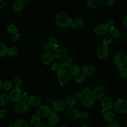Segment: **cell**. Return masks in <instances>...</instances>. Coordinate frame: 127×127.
<instances>
[{
    "mask_svg": "<svg viewBox=\"0 0 127 127\" xmlns=\"http://www.w3.org/2000/svg\"><path fill=\"white\" fill-rule=\"evenodd\" d=\"M89 114L87 111H81L79 112V118H80L81 119L85 120L89 118Z\"/></svg>",
    "mask_w": 127,
    "mask_h": 127,
    "instance_id": "38",
    "label": "cell"
},
{
    "mask_svg": "<svg viewBox=\"0 0 127 127\" xmlns=\"http://www.w3.org/2000/svg\"><path fill=\"white\" fill-rule=\"evenodd\" d=\"M126 126L127 127V120L126 122Z\"/></svg>",
    "mask_w": 127,
    "mask_h": 127,
    "instance_id": "58",
    "label": "cell"
},
{
    "mask_svg": "<svg viewBox=\"0 0 127 127\" xmlns=\"http://www.w3.org/2000/svg\"><path fill=\"white\" fill-rule=\"evenodd\" d=\"M108 31L110 34V36L114 38H119L121 35V32L120 30L114 27H112L109 28Z\"/></svg>",
    "mask_w": 127,
    "mask_h": 127,
    "instance_id": "26",
    "label": "cell"
},
{
    "mask_svg": "<svg viewBox=\"0 0 127 127\" xmlns=\"http://www.w3.org/2000/svg\"><path fill=\"white\" fill-rule=\"evenodd\" d=\"M112 42V37L109 35L104 36L102 39L103 45L105 46H108L110 45Z\"/></svg>",
    "mask_w": 127,
    "mask_h": 127,
    "instance_id": "35",
    "label": "cell"
},
{
    "mask_svg": "<svg viewBox=\"0 0 127 127\" xmlns=\"http://www.w3.org/2000/svg\"><path fill=\"white\" fill-rule=\"evenodd\" d=\"M23 2L24 3H25V2H26V3H29L30 2V0H23Z\"/></svg>",
    "mask_w": 127,
    "mask_h": 127,
    "instance_id": "56",
    "label": "cell"
},
{
    "mask_svg": "<svg viewBox=\"0 0 127 127\" xmlns=\"http://www.w3.org/2000/svg\"><path fill=\"white\" fill-rule=\"evenodd\" d=\"M109 50L107 46L104 45H100L97 49L98 57L102 60L106 59L109 56Z\"/></svg>",
    "mask_w": 127,
    "mask_h": 127,
    "instance_id": "10",
    "label": "cell"
},
{
    "mask_svg": "<svg viewBox=\"0 0 127 127\" xmlns=\"http://www.w3.org/2000/svg\"><path fill=\"white\" fill-rule=\"evenodd\" d=\"M70 25L75 29H80L84 27V23L82 19L75 18L72 19Z\"/></svg>",
    "mask_w": 127,
    "mask_h": 127,
    "instance_id": "17",
    "label": "cell"
},
{
    "mask_svg": "<svg viewBox=\"0 0 127 127\" xmlns=\"http://www.w3.org/2000/svg\"><path fill=\"white\" fill-rule=\"evenodd\" d=\"M40 120L41 118L39 116H38L37 114H34L31 118L30 123L32 125L36 126L40 124Z\"/></svg>",
    "mask_w": 127,
    "mask_h": 127,
    "instance_id": "31",
    "label": "cell"
},
{
    "mask_svg": "<svg viewBox=\"0 0 127 127\" xmlns=\"http://www.w3.org/2000/svg\"><path fill=\"white\" fill-rule=\"evenodd\" d=\"M36 127H48L47 125L44 124H39L36 126Z\"/></svg>",
    "mask_w": 127,
    "mask_h": 127,
    "instance_id": "53",
    "label": "cell"
},
{
    "mask_svg": "<svg viewBox=\"0 0 127 127\" xmlns=\"http://www.w3.org/2000/svg\"><path fill=\"white\" fill-rule=\"evenodd\" d=\"M87 5L89 7L93 9L99 8L103 4V0H87Z\"/></svg>",
    "mask_w": 127,
    "mask_h": 127,
    "instance_id": "19",
    "label": "cell"
},
{
    "mask_svg": "<svg viewBox=\"0 0 127 127\" xmlns=\"http://www.w3.org/2000/svg\"><path fill=\"white\" fill-rule=\"evenodd\" d=\"M69 72L70 74L73 76H78L80 73V68L77 65H71L69 68Z\"/></svg>",
    "mask_w": 127,
    "mask_h": 127,
    "instance_id": "25",
    "label": "cell"
},
{
    "mask_svg": "<svg viewBox=\"0 0 127 127\" xmlns=\"http://www.w3.org/2000/svg\"><path fill=\"white\" fill-rule=\"evenodd\" d=\"M13 83L11 81L9 80H7L5 81V82H4L3 83V85H2V87L6 90H9L10 89H11L12 87H13Z\"/></svg>",
    "mask_w": 127,
    "mask_h": 127,
    "instance_id": "36",
    "label": "cell"
},
{
    "mask_svg": "<svg viewBox=\"0 0 127 127\" xmlns=\"http://www.w3.org/2000/svg\"><path fill=\"white\" fill-rule=\"evenodd\" d=\"M115 2V0H105V3L108 6H112L113 5Z\"/></svg>",
    "mask_w": 127,
    "mask_h": 127,
    "instance_id": "50",
    "label": "cell"
},
{
    "mask_svg": "<svg viewBox=\"0 0 127 127\" xmlns=\"http://www.w3.org/2000/svg\"><path fill=\"white\" fill-rule=\"evenodd\" d=\"M80 72L84 76H91L95 73V69L91 65L86 64L81 67Z\"/></svg>",
    "mask_w": 127,
    "mask_h": 127,
    "instance_id": "12",
    "label": "cell"
},
{
    "mask_svg": "<svg viewBox=\"0 0 127 127\" xmlns=\"http://www.w3.org/2000/svg\"><path fill=\"white\" fill-rule=\"evenodd\" d=\"M8 3L7 0H0V8H3L6 6Z\"/></svg>",
    "mask_w": 127,
    "mask_h": 127,
    "instance_id": "47",
    "label": "cell"
},
{
    "mask_svg": "<svg viewBox=\"0 0 127 127\" xmlns=\"http://www.w3.org/2000/svg\"><path fill=\"white\" fill-rule=\"evenodd\" d=\"M20 39V36L19 34H16V35H14V36H13V37H12V41L14 42V43H17L19 41Z\"/></svg>",
    "mask_w": 127,
    "mask_h": 127,
    "instance_id": "49",
    "label": "cell"
},
{
    "mask_svg": "<svg viewBox=\"0 0 127 127\" xmlns=\"http://www.w3.org/2000/svg\"><path fill=\"white\" fill-rule=\"evenodd\" d=\"M25 3L23 0H17L15 1L12 5V7L13 10L16 12H20L22 11L24 7Z\"/></svg>",
    "mask_w": 127,
    "mask_h": 127,
    "instance_id": "21",
    "label": "cell"
},
{
    "mask_svg": "<svg viewBox=\"0 0 127 127\" xmlns=\"http://www.w3.org/2000/svg\"><path fill=\"white\" fill-rule=\"evenodd\" d=\"M29 105L27 102L24 101H20L16 102L14 106L15 111L20 114L26 113L29 109Z\"/></svg>",
    "mask_w": 127,
    "mask_h": 127,
    "instance_id": "6",
    "label": "cell"
},
{
    "mask_svg": "<svg viewBox=\"0 0 127 127\" xmlns=\"http://www.w3.org/2000/svg\"><path fill=\"white\" fill-rule=\"evenodd\" d=\"M82 104L85 108H90L94 104V99L91 96L85 97L82 100Z\"/></svg>",
    "mask_w": 127,
    "mask_h": 127,
    "instance_id": "23",
    "label": "cell"
},
{
    "mask_svg": "<svg viewBox=\"0 0 127 127\" xmlns=\"http://www.w3.org/2000/svg\"><path fill=\"white\" fill-rule=\"evenodd\" d=\"M75 97L76 98L77 100H80L82 98V94L80 92H77V93L75 94Z\"/></svg>",
    "mask_w": 127,
    "mask_h": 127,
    "instance_id": "51",
    "label": "cell"
},
{
    "mask_svg": "<svg viewBox=\"0 0 127 127\" xmlns=\"http://www.w3.org/2000/svg\"><path fill=\"white\" fill-rule=\"evenodd\" d=\"M52 112L51 108L46 105H42L38 106L36 109L37 114L40 117H46L49 116Z\"/></svg>",
    "mask_w": 127,
    "mask_h": 127,
    "instance_id": "8",
    "label": "cell"
},
{
    "mask_svg": "<svg viewBox=\"0 0 127 127\" xmlns=\"http://www.w3.org/2000/svg\"><path fill=\"white\" fill-rule=\"evenodd\" d=\"M57 75L58 80L61 85H66L69 81L70 74L67 69L65 68H61L57 72Z\"/></svg>",
    "mask_w": 127,
    "mask_h": 127,
    "instance_id": "2",
    "label": "cell"
},
{
    "mask_svg": "<svg viewBox=\"0 0 127 127\" xmlns=\"http://www.w3.org/2000/svg\"><path fill=\"white\" fill-rule=\"evenodd\" d=\"M123 24L125 27H127V15L124 18L123 20Z\"/></svg>",
    "mask_w": 127,
    "mask_h": 127,
    "instance_id": "52",
    "label": "cell"
},
{
    "mask_svg": "<svg viewBox=\"0 0 127 127\" xmlns=\"http://www.w3.org/2000/svg\"><path fill=\"white\" fill-rule=\"evenodd\" d=\"M101 106L104 110H110L113 109L114 106V103L113 99L109 97L106 96L101 100Z\"/></svg>",
    "mask_w": 127,
    "mask_h": 127,
    "instance_id": "9",
    "label": "cell"
},
{
    "mask_svg": "<svg viewBox=\"0 0 127 127\" xmlns=\"http://www.w3.org/2000/svg\"><path fill=\"white\" fill-rule=\"evenodd\" d=\"M104 118L106 121L109 123H111L114 120L115 116L113 112L111 111H108L105 114Z\"/></svg>",
    "mask_w": 127,
    "mask_h": 127,
    "instance_id": "28",
    "label": "cell"
},
{
    "mask_svg": "<svg viewBox=\"0 0 127 127\" xmlns=\"http://www.w3.org/2000/svg\"><path fill=\"white\" fill-rule=\"evenodd\" d=\"M61 69V66L60 64L58 63H54L52 67V70L54 71H59L60 69Z\"/></svg>",
    "mask_w": 127,
    "mask_h": 127,
    "instance_id": "42",
    "label": "cell"
},
{
    "mask_svg": "<svg viewBox=\"0 0 127 127\" xmlns=\"http://www.w3.org/2000/svg\"><path fill=\"white\" fill-rule=\"evenodd\" d=\"M42 49L43 51H44L45 52H49L51 50H52V47L50 45V44L48 43V42H46L44 43L42 45Z\"/></svg>",
    "mask_w": 127,
    "mask_h": 127,
    "instance_id": "40",
    "label": "cell"
},
{
    "mask_svg": "<svg viewBox=\"0 0 127 127\" xmlns=\"http://www.w3.org/2000/svg\"><path fill=\"white\" fill-rule=\"evenodd\" d=\"M127 62V56L126 53L121 52L116 54L114 58V63L119 68L124 67Z\"/></svg>",
    "mask_w": 127,
    "mask_h": 127,
    "instance_id": "4",
    "label": "cell"
},
{
    "mask_svg": "<svg viewBox=\"0 0 127 127\" xmlns=\"http://www.w3.org/2000/svg\"><path fill=\"white\" fill-rule=\"evenodd\" d=\"M115 24V21L113 19H108L106 23H105V25L108 28H110L112 27H114V25Z\"/></svg>",
    "mask_w": 127,
    "mask_h": 127,
    "instance_id": "43",
    "label": "cell"
},
{
    "mask_svg": "<svg viewBox=\"0 0 127 127\" xmlns=\"http://www.w3.org/2000/svg\"><path fill=\"white\" fill-rule=\"evenodd\" d=\"M2 85H3V83L2 82V81L0 80V89H1L2 87Z\"/></svg>",
    "mask_w": 127,
    "mask_h": 127,
    "instance_id": "54",
    "label": "cell"
},
{
    "mask_svg": "<svg viewBox=\"0 0 127 127\" xmlns=\"http://www.w3.org/2000/svg\"><path fill=\"white\" fill-rule=\"evenodd\" d=\"M81 127H89L88 126H87V125H82V126Z\"/></svg>",
    "mask_w": 127,
    "mask_h": 127,
    "instance_id": "55",
    "label": "cell"
},
{
    "mask_svg": "<svg viewBox=\"0 0 127 127\" xmlns=\"http://www.w3.org/2000/svg\"><path fill=\"white\" fill-rule=\"evenodd\" d=\"M7 31L11 34L16 35L18 34V28L14 24H10L7 27Z\"/></svg>",
    "mask_w": 127,
    "mask_h": 127,
    "instance_id": "29",
    "label": "cell"
},
{
    "mask_svg": "<svg viewBox=\"0 0 127 127\" xmlns=\"http://www.w3.org/2000/svg\"><path fill=\"white\" fill-rule=\"evenodd\" d=\"M48 43L53 48L58 45V40L56 37H52L49 39Z\"/></svg>",
    "mask_w": 127,
    "mask_h": 127,
    "instance_id": "39",
    "label": "cell"
},
{
    "mask_svg": "<svg viewBox=\"0 0 127 127\" xmlns=\"http://www.w3.org/2000/svg\"><path fill=\"white\" fill-rule=\"evenodd\" d=\"M52 54L54 57L60 58L66 55L67 52L66 47L64 45H57L52 48Z\"/></svg>",
    "mask_w": 127,
    "mask_h": 127,
    "instance_id": "5",
    "label": "cell"
},
{
    "mask_svg": "<svg viewBox=\"0 0 127 127\" xmlns=\"http://www.w3.org/2000/svg\"><path fill=\"white\" fill-rule=\"evenodd\" d=\"M13 127H28V124L24 119H19L16 121L13 125Z\"/></svg>",
    "mask_w": 127,
    "mask_h": 127,
    "instance_id": "30",
    "label": "cell"
},
{
    "mask_svg": "<svg viewBox=\"0 0 127 127\" xmlns=\"http://www.w3.org/2000/svg\"><path fill=\"white\" fill-rule=\"evenodd\" d=\"M22 91L19 88H14L12 89L9 93V99L12 101L17 102L21 99Z\"/></svg>",
    "mask_w": 127,
    "mask_h": 127,
    "instance_id": "11",
    "label": "cell"
},
{
    "mask_svg": "<svg viewBox=\"0 0 127 127\" xmlns=\"http://www.w3.org/2000/svg\"><path fill=\"white\" fill-rule=\"evenodd\" d=\"M71 20V18L64 11L58 12L55 19L56 24L61 28L68 27L70 25Z\"/></svg>",
    "mask_w": 127,
    "mask_h": 127,
    "instance_id": "1",
    "label": "cell"
},
{
    "mask_svg": "<svg viewBox=\"0 0 127 127\" xmlns=\"http://www.w3.org/2000/svg\"><path fill=\"white\" fill-rule=\"evenodd\" d=\"M107 127H120V125L117 122H112L111 123H110L107 125Z\"/></svg>",
    "mask_w": 127,
    "mask_h": 127,
    "instance_id": "48",
    "label": "cell"
},
{
    "mask_svg": "<svg viewBox=\"0 0 127 127\" xmlns=\"http://www.w3.org/2000/svg\"><path fill=\"white\" fill-rule=\"evenodd\" d=\"M18 52V49L15 46L7 48V54L10 56H16Z\"/></svg>",
    "mask_w": 127,
    "mask_h": 127,
    "instance_id": "34",
    "label": "cell"
},
{
    "mask_svg": "<svg viewBox=\"0 0 127 127\" xmlns=\"http://www.w3.org/2000/svg\"></svg>",
    "mask_w": 127,
    "mask_h": 127,
    "instance_id": "59",
    "label": "cell"
},
{
    "mask_svg": "<svg viewBox=\"0 0 127 127\" xmlns=\"http://www.w3.org/2000/svg\"><path fill=\"white\" fill-rule=\"evenodd\" d=\"M108 29L105 24H99L94 27L93 31L96 34L102 35L105 34L108 32Z\"/></svg>",
    "mask_w": 127,
    "mask_h": 127,
    "instance_id": "14",
    "label": "cell"
},
{
    "mask_svg": "<svg viewBox=\"0 0 127 127\" xmlns=\"http://www.w3.org/2000/svg\"><path fill=\"white\" fill-rule=\"evenodd\" d=\"M119 75L123 78L127 77V68L125 67L120 68L119 70Z\"/></svg>",
    "mask_w": 127,
    "mask_h": 127,
    "instance_id": "37",
    "label": "cell"
},
{
    "mask_svg": "<svg viewBox=\"0 0 127 127\" xmlns=\"http://www.w3.org/2000/svg\"><path fill=\"white\" fill-rule=\"evenodd\" d=\"M41 98L38 95H33L30 96L27 101L29 105L32 107L39 106L41 103Z\"/></svg>",
    "mask_w": 127,
    "mask_h": 127,
    "instance_id": "16",
    "label": "cell"
},
{
    "mask_svg": "<svg viewBox=\"0 0 127 127\" xmlns=\"http://www.w3.org/2000/svg\"><path fill=\"white\" fill-rule=\"evenodd\" d=\"M9 96L6 94H1L0 95V106H5L9 102Z\"/></svg>",
    "mask_w": 127,
    "mask_h": 127,
    "instance_id": "27",
    "label": "cell"
},
{
    "mask_svg": "<svg viewBox=\"0 0 127 127\" xmlns=\"http://www.w3.org/2000/svg\"><path fill=\"white\" fill-rule=\"evenodd\" d=\"M49 124L51 126H55L57 124L59 121V116L55 112H52L48 116Z\"/></svg>",
    "mask_w": 127,
    "mask_h": 127,
    "instance_id": "22",
    "label": "cell"
},
{
    "mask_svg": "<svg viewBox=\"0 0 127 127\" xmlns=\"http://www.w3.org/2000/svg\"><path fill=\"white\" fill-rule=\"evenodd\" d=\"M12 83L15 88H19L22 84V80L19 77L16 76L13 79Z\"/></svg>",
    "mask_w": 127,
    "mask_h": 127,
    "instance_id": "33",
    "label": "cell"
},
{
    "mask_svg": "<svg viewBox=\"0 0 127 127\" xmlns=\"http://www.w3.org/2000/svg\"><path fill=\"white\" fill-rule=\"evenodd\" d=\"M81 92H82V95H84L86 97H87V96H89V95L91 94L92 91L88 87H84L82 89Z\"/></svg>",
    "mask_w": 127,
    "mask_h": 127,
    "instance_id": "41",
    "label": "cell"
},
{
    "mask_svg": "<svg viewBox=\"0 0 127 127\" xmlns=\"http://www.w3.org/2000/svg\"><path fill=\"white\" fill-rule=\"evenodd\" d=\"M29 98V97L28 94V93H27V92H25L22 93L21 99H22V101L27 102V101H28Z\"/></svg>",
    "mask_w": 127,
    "mask_h": 127,
    "instance_id": "46",
    "label": "cell"
},
{
    "mask_svg": "<svg viewBox=\"0 0 127 127\" xmlns=\"http://www.w3.org/2000/svg\"><path fill=\"white\" fill-rule=\"evenodd\" d=\"M65 115L68 118L75 120L79 117V112L73 107H68L65 110Z\"/></svg>",
    "mask_w": 127,
    "mask_h": 127,
    "instance_id": "13",
    "label": "cell"
},
{
    "mask_svg": "<svg viewBox=\"0 0 127 127\" xmlns=\"http://www.w3.org/2000/svg\"><path fill=\"white\" fill-rule=\"evenodd\" d=\"M53 107L57 111H62L65 109V104L61 100H56L53 102Z\"/></svg>",
    "mask_w": 127,
    "mask_h": 127,
    "instance_id": "18",
    "label": "cell"
},
{
    "mask_svg": "<svg viewBox=\"0 0 127 127\" xmlns=\"http://www.w3.org/2000/svg\"><path fill=\"white\" fill-rule=\"evenodd\" d=\"M54 57L52 53L45 52L43 54L41 57V61L43 64L46 65H48L51 64L54 61Z\"/></svg>",
    "mask_w": 127,
    "mask_h": 127,
    "instance_id": "15",
    "label": "cell"
},
{
    "mask_svg": "<svg viewBox=\"0 0 127 127\" xmlns=\"http://www.w3.org/2000/svg\"><path fill=\"white\" fill-rule=\"evenodd\" d=\"M64 102L65 104L68 107H73L77 103V99L74 96H68L65 98Z\"/></svg>",
    "mask_w": 127,
    "mask_h": 127,
    "instance_id": "24",
    "label": "cell"
},
{
    "mask_svg": "<svg viewBox=\"0 0 127 127\" xmlns=\"http://www.w3.org/2000/svg\"><path fill=\"white\" fill-rule=\"evenodd\" d=\"M84 79H85V76H84L81 74H79L78 76H77L76 78V81H77L78 83H82L84 80Z\"/></svg>",
    "mask_w": 127,
    "mask_h": 127,
    "instance_id": "45",
    "label": "cell"
},
{
    "mask_svg": "<svg viewBox=\"0 0 127 127\" xmlns=\"http://www.w3.org/2000/svg\"><path fill=\"white\" fill-rule=\"evenodd\" d=\"M115 111L118 114H123L127 113V100L119 99L116 101L114 106Z\"/></svg>",
    "mask_w": 127,
    "mask_h": 127,
    "instance_id": "3",
    "label": "cell"
},
{
    "mask_svg": "<svg viewBox=\"0 0 127 127\" xmlns=\"http://www.w3.org/2000/svg\"><path fill=\"white\" fill-rule=\"evenodd\" d=\"M105 90L103 86L99 85L95 87L92 91V97L95 100H100L104 95Z\"/></svg>",
    "mask_w": 127,
    "mask_h": 127,
    "instance_id": "7",
    "label": "cell"
},
{
    "mask_svg": "<svg viewBox=\"0 0 127 127\" xmlns=\"http://www.w3.org/2000/svg\"><path fill=\"white\" fill-rule=\"evenodd\" d=\"M7 54V48L2 43H0V58H2Z\"/></svg>",
    "mask_w": 127,
    "mask_h": 127,
    "instance_id": "32",
    "label": "cell"
},
{
    "mask_svg": "<svg viewBox=\"0 0 127 127\" xmlns=\"http://www.w3.org/2000/svg\"><path fill=\"white\" fill-rule=\"evenodd\" d=\"M60 127H67L66 126H65V125H62Z\"/></svg>",
    "mask_w": 127,
    "mask_h": 127,
    "instance_id": "57",
    "label": "cell"
},
{
    "mask_svg": "<svg viewBox=\"0 0 127 127\" xmlns=\"http://www.w3.org/2000/svg\"><path fill=\"white\" fill-rule=\"evenodd\" d=\"M8 113L5 109H0V118L3 119L7 117Z\"/></svg>",
    "mask_w": 127,
    "mask_h": 127,
    "instance_id": "44",
    "label": "cell"
},
{
    "mask_svg": "<svg viewBox=\"0 0 127 127\" xmlns=\"http://www.w3.org/2000/svg\"><path fill=\"white\" fill-rule=\"evenodd\" d=\"M72 64V60L69 57H65L62 59L60 63V64L61 67L63 68H66L69 67Z\"/></svg>",
    "mask_w": 127,
    "mask_h": 127,
    "instance_id": "20",
    "label": "cell"
}]
</instances>
